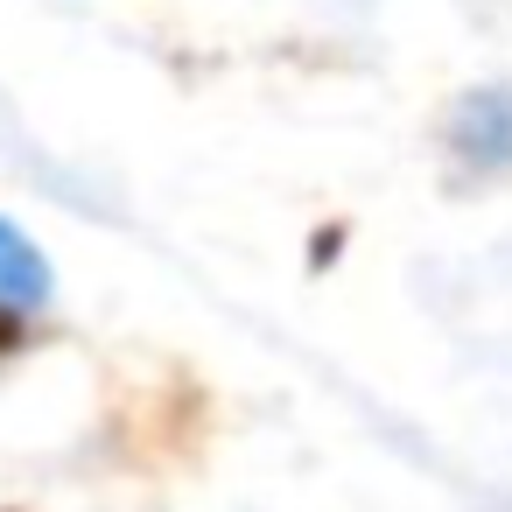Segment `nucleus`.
Returning a JSON list of instances; mask_svg holds the SVG:
<instances>
[{
	"label": "nucleus",
	"instance_id": "1",
	"mask_svg": "<svg viewBox=\"0 0 512 512\" xmlns=\"http://www.w3.org/2000/svg\"><path fill=\"white\" fill-rule=\"evenodd\" d=\"M50 309H57V267H50V253L36 246V232L22 218L0 211V337L43 323Z\"/></svg>",
	"mask_w": 512,
	"mask_h": 512
},
{
	"label": "nucleus",
	"instance_id": "2",
	"mask_svg": "<svg viewBox=\"0 0 512 512\" xmlns=\"http://www.w3.org/2000/svg\"><path fill=\"white\" fill-rule=\"evenodd\" d=\"M449 155L470 169V176H498L512 169V85H477L449 106V127H442Z\"/></svg>",
	"mask_w": 512,
	"mask_h": 512
}]
</instances>
